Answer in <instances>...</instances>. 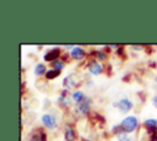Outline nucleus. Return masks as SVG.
<instances>
[{"mask_svg":"<svg viewBox=\"0 0 157 141\" xmlns=\"http://www.w3.org/2000/svg\"><path fill=\"white\" fill-rule=\"evenodd\" d=\"M137 119L135 118V116H132V115H130V116H126V118H124L123 120H121V123H120V126L123 128V130L125 131V132H132L136 128H137Z\"/></svg>","mask_w":157,"mask_h":141,"instance_id":"obj_1","label":"nucleus"},{"mask_svg":"<svg viewBox=\"0 0 157 141\" xmlns=\"http://www.w3.org/2000/svg\"><path fill=\"white\" fill-rule=\"evenodd\" d=\"M115 105L119 108V110L121 113H128L132 108V102L130 99H128V98H121L119 102L115 103Z\"/></svg>","mask_w":157,"mask_h":141,"instance_id":"obj_2","label":"nucleus"},{"mask_svg":"<svg viewBox=\"0 0 157 141\" xmlns=\"http://www.w3.org/2000/svg\"><path fill=\"white\" fill-rule=\"evenodd\" d=\"M42 123L44 124V126H47L49 129H53V128L56 126V119L52 114H44V115H42Z\"/></svg>","mask_w":157,"mask_h":141,"instance_id":"obj_3","label":"nucleus"},{"mask_svg":"<svg viewBox=\"0 0 157 141\" xmlns=\"http://www.w3.org/2000/svg\"><path fill=\"white\" fill-rule=\"evenodd\" d=\"M77 83H78V76L76 74H71V75L66 76L65 80H64V86L67 87V88H72Z\"/></svg>","mask_w":157,"mask_h":141,"instance_id":"obj_4","label":"nucleus"},{"mask_svg":"<svg viewBox=\"0 0 157 141\" xmlns=\"http://www.w3.org/2000/svg\"><path fill=\"white\" fill-rule=\"evenodd\" d=\"M70 54L75 60H81L85 58V50L81 47H74Z\"/></svg>","mask_w":157,"mask_h":141,"instance_id":"obj_5","label":"nucleus"},{"mask_svg":"<svg viewBox=\"0 0 157 141\" xmlns=\"http://www.w3.org/2000/svg\"><path fill=\"white\" fill-rule=\"evenodd\" d=\"M59 54H60V50H59L58 48L52 49V50H49V51L44 55V60H47V61H55V60H58Z\"/></svg>","mask_w":157,"mask_h":141,"instance_id":"obj_6","label":"nucleus"},{"mask_svg":"<svg viewBox=\"0 0 157 141\" xmlns=\"http://www.w3.org/2000/svg\"><path fill=\"white\" fill-rule=\"evenodd\" d=\"M88 109H90V104H88V101H83L81 103H78L77 108H76V112L80 114V115H85L88 113Z\"/></svg>","mask_w":157,"mask_h":141,"instance_id":"obj_7","label":"nucleus"},{"mask_svg":"<svg viewBox=\"0 0 157 141\" xmlns=\"http://www.w3.org/2000/svg\"><path fill=\"white\" fill-rule=\"evenodd\" d=\"M90 72L92 74V75H98V74H101L102 72V70H103V67H102V65L101 64H98L97 61H93L91 65H90Z\"/></svg>","mask_w":157,"mask_h":141,"instance_id":"obj_8","label":"nucleus"},{"mask_svg":"<svg viewBox=\"0 0 157 141\" xmlns=\"http://www.w3.org/2000/svg\"><path fill=\"white\" fill-rule=\"evenodd\" d=\"M145 126L147 128V130H157V119L145 120Z\"/></svg>","mask_w":157,"mask_h":141,"instance_id":"obj_9","label":"nucleus"},{"mask_svg":"<svg viewBox=\"0 0 157 141\" xmlns=\"http://www.w3.org/2000/svg\"><path fill=\"white\" fill-rule=\"evenodd\" d=\"M72 99H74L75 102H77V103H81V102H83V99H85V94H83L81 91H76V92L72 93Z\"/></svg>","mask_w":157,"mask_h":141,"instance_id":"obj_10","label":"nucleus"},{"mask_svg":"<svg viewBox=\"0 0 157 141\" xmlns=\"http://www.w3.org/2000/svg\"><path fill=\"white\" fill-rule=\"evenodd\" d=\"M65 139L67 141H72L75 139V132H74L72 128H70V126L66 128V130H65Z\"/></svg>","mask_w":157,"mask_h":141,"instance_id":"obj_11","label":"nucleus"},{"mask_svg":"<svg viewBox=\"0 0 157 141\" xmlns=\"http://www.w3.org/2000/svg\"><path fill=\"white\" fill-rule=\"evenodd\" d=\"M59 75H60V71L59 70H48L45 72V76H47L48 80H53V78H55Z\"/></svg>","mask_w":157,"mask_h":141,"instance_id":"obj_12","label":"nucleus"},{"mask_svg":"<svg viewBox=\"0 0 157 141\" xmlns=\"http://www.w3.org/2000/svg\"><path fill=\"white\" fill-rule=\"evenodd\" d=\"M53 66H54V70H63L64 69V66H65V64H64V61L63 60H55V61H53Z\"/></svg>","mask_w":157,"mask_h":141,"instance_id":"obj_13","label":"nucleus"},{"mask_svg":"<svg viewBox=\"0 0 157 141\" xmlns=\"http://www.w3.org/2000/svg\"><path fill=\"white\" fill-rule=\"evenodd\" d=\"M36 75H42V74H44L45 72V66H44V64H38L37 66H36Z\"/></svg>","mask_w":157,"mask_h":141,"instance_id":"obj_14","label":"nucleus"},{"mask_svg":"<svg viewBox=\"0 0 157 141\" xmlns=\"http://www.w3.org/2000/svg\"><path fill=\"white\" fill-rule=\"evenodd\" d=\"M31 141H45V135L44 134H36L32 136Z\"/></svg>","mask_w":157,"mask_h":141,"instance_id":"obj_15","label":"nucleus"},{"mask_svg":"<svg viewBox=\"0 0 157 141\" xmlns=\"http://www.w3.org/2000/svg\"><path fill=\"white\" fill-rule=\"evenodd\" d=\"M150 131V141H157V130H148Z\"/></svg>","mask_w":157,"mask_h":141,"instance_id":"obj_16","label":"nucleus"},{"mask_svg":"<svg viewBox=\"0 0 157 141\" xmlns=\"http://www.w3.org/2000/svg\"><path fill=\"white\" fill-rule=\"evenodd\" d=\"M152 103H153V105L157 108V96H155V97H153V99H152Z\"/></svg>","mask_w":157,"mask_h":141,"instance_id":"obj_17","label":"nucleus"},{"mask_svg":"<svg viewBox=\"0 0 157 141\" xmlns=\"http://www.w3.org/2000/svg\"><path fill=\"white\" fill-rule=\"evenodd\" d=\"M156 82H157V77H156Z\"/></svg>","mask_w":157,"mask_h":141,"instance_id":"obj_18","label":"nucleus"}]
</instances>
